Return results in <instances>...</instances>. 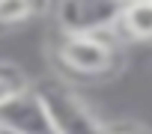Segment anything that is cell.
I'll use <instances>...</instances> for the list:
<instances>
[{"instance_id": "obj_1", "label": "cell", "mask_w": 152, "mask_h": 134, "mask_svg": "<svg viewBox=\"0 0 152 134\" xmlns=\"http://www.w3.org/2000/svg\"><path fill=\"white\" fill-rule=\"evenodd\" d=\"M113 27H104V30H96V33H63V39L57 45V60L78 78L99 81V78L110 75L116 60H119L116 42L122 39V36H107Z\"/></svg>"}, {"instance_id": "obj_2", "label": "cell", "mask_w": 152, "mask_h": 134, "mask_svg": "<svg viewBox=\"0 0 152 134\" xmlns=\"http://www.w3.org/2000/svg\"><path fill=\"white\" fill-rule=\"evenodd\" d=\"M36 92L48 110L54 134H107V122L72 87L60 81H42L36 84Z\"/></svg>"}, {"instance_id": "obj_3", "label": "cell", "mask_w": 152, "mask_h": 134, "mask_svg": "<svg viewBox=\"0 0 152 134\" xmlns=\"http://www.w3.org/2000/svg\"><path fill=\"white\" fill-rule=\"evenodd\" d=\"M122 12V0H63L57 6V21L63 33H96L113 27Z\"/></svg>"}, {"instance_id": "obj_4", "label": "cell", "mask_w": 152, "mask_h": 134, "mask_svg": "<svg viewBox=\"0 0 152 134\" xmlns=\"http://www.w3.org/2000/svg\"><path fill=\"white\" fill-rule=\"evenodd\" d=\"M0 128H6L12 134H54L48 110L36 87H27L0 104Z\"/></svg>"}, {"instance_id": "obj_5", "label": "cell", "mask_w": 152, "mask_h": 134, "mask_svg": "<svg viewBox=\"0 0 152 134\" xmlns=\"http://www.w3.org/2000/svg\"><path fill=\"white\" fill-rule=\"evenodd\" d=\"M122 39L131 42H152V0H128L116 18Z\"/></svg>"}, {"instance_id": "obj_6", "label": "cell", "mask_w": 152, "mask_h": 134, "mask_svg": "<svg viewBox=\"0 0 152 134\" xmlns=\"http://www.w3.org/2000/svg\"><path fill=\"white\" fill-rule=\"evenodd\" d=\"M36 15V0H0V27H18Z\"/></svg>"}, {"instance_id": "obj_7", "label": "cell", "mask_w": 152, "mask_h": 134, "mask_svg": "<svg viewBox=\"0 0 152 134\" xmlns=\"http://www.w3.org/2000/svg\"><path fill=\"white\" fill-rule=\"evenodd\" d=\"M27 87H30V81L24 78L21 69H15V66H9V63L0 66V104L9 101L15 92H21V90H27Z\"/></svg>"}, {"instance_id": "obj_8", "label": "cell", "mask_w": 152, "mask_h": 134, "mask_svg": "<svg viewBox=\"0 0 152 134\" xmlns=\"http://www.w3.org/2000/svg\"><path fill=\"white\" fill-rule=\"evenodd\" d=\"M107 134H152V128L140 122H107Z\"/></svg>"}, {"instance_id": "obj_9", "label": "cell", "mask_w": 152, "mask_h": 134, "mask_svg": "<svg viewBox=\"0 0 152 134\" xmlns=\"http://www.w3.org/2000/svg\"><path fill=\"white\" fill-rule=\"evenodd\" d=\"M0 134H12V131H6V128H0Z\"/></svg>"}, {"instance_id": "obj_10", "label": "cell", "mask_w": 152, "mask_h": 134, "mask_svg": "<svg viewBox=\"0 0 152 134\" xmlns=\"http://www.w3.org/2000/svg\"><path fill=\"white\" fill-rule=\"evenodd\" d=\"M122 3H128V0H122Z\"/></svg>"}]
</instances>
